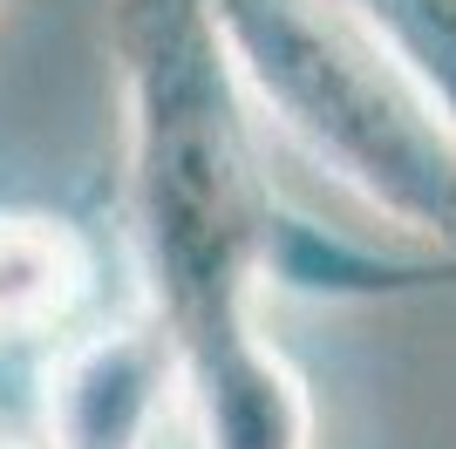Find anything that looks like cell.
I'll return each instance as SVG.
<instances>
[{
    "label": "cell",
    "instance_id": "6da1fadb",
    "mask_svg": "<svg viewBox=\"0 0 456 449\" xmlns=\"http://www.w3.org/2000/svg\"><path fill=\"white\" fill-rule=\"evenodd\" d=\"M102 41L136 306L171 347L191 449H314L306 374L266 327L286 218L205 0H110Z\"/></svg>",
    "mask_w": 456,
    "mask_h": 449
},
{
    "label": "cell",
    "instance_id": "7a4b0ae2",
    "mask_svg": "<svg viewBox=\"0 0 456 449\" xmlns=\"http://www.w3.org/2000/svg\"><path fill=\"white\" fill-rule=\"evenodd\" d=\"M246 110L375 224L456 252V130L347 0H205Z\"/></svg>",
    "mask_w": 456,
    "mask_h": 449
},
{
    "label": "cell",
    "instance_id": "3957f363",
    "mask_svg": "<svg viewBox=\"0 0 456 449\" xmlns=\"http://www.w3.org/2000/svg\"><path fill=\"white\" fill-rule=\"evenodd\" d=\"M177 409V368L143 306L123 320H82L41 355L35 436L41 449H157Z\"/></svg>",
    "mask_w": 456,
    "mask_h": 449
},
{
    "label": "cell",
    "instance_id": "277c9868",
    "mask_svg": "<svg viewBox=\"0 0 456 449\" xmlns=\"http://www.w3.org/2000/svg\"><path fill=\"white\" fill-rule=\"evenodd\" d=\"M95 293V252L76 224L0 211V368H35Z\"/></svg>",
    "mask_w": 456,
    "mask_h": 449
},
{
    "label": "cell",
    "instance_id": "5b68a950",
    "mask_svg": "<svg viewBox=\"0 0 456 449\" xmlns=\"http://www.w3.org/2000/svg\"><path fill=\"white\" fill-rule=\"evenodd\" d=\"M375 28L456 130V0H347Z\"/></svg>",
    "mask_w": 456,
    "mask_h": 449
},
{
    "label": "cell",
    "instance_id": "8992f818",
    "mask_svg": "<svg viewBox=\"0 0 456 449\" xmlns=\"http://www.w3.org/2000/svg\"><path fill=\"white\" fill-rule=\"evenodd\" d=\"M0 449H41L35 429H0Z\"/></svg>",
    "mask_w": 456,
    "mask_h": 449
},
{
    "label": "cell",
    "instance_id": "52a82bcc",
    "mask_svg": "<svg viewBox=\"0 0 456 449\" xmlns=\"http://www.w3.org/2000/svg\"><path fill=\"white\" fill-rule=\"evenodd\" d=\"M0 7H7V0H0Z\"/></svg>",
    "mask_w": 456,
    "mask_h": 449
}]
</instances>
